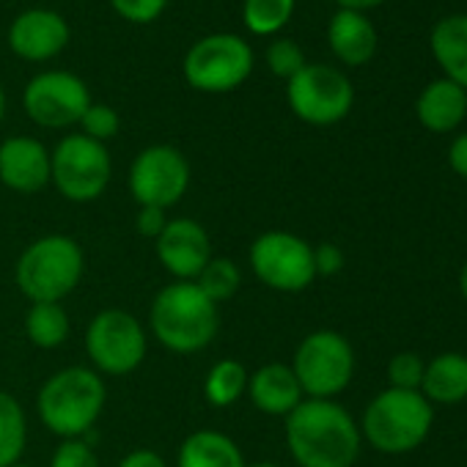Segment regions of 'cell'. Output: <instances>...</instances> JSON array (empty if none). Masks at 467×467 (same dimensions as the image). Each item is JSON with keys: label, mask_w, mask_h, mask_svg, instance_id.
<instances>
[{"label": "cell", "mask_w": 467, "mask_h": 467, "mask_svg": "<svg viewBox=\"0 0 467 467\" xmlns=\"http://www.w3.org/2000/svg\"><path fill=\"white\" fill-rule=\"evenodd\" d=\"M190 176V162L176 146L154 143L135 154L127 173V190L138 206H157L168 212L184 198Z\"/></svg>", "instance_id": "12"}, {"label": "cell", "mask_w": 467, "mask_h": 467, "mask_svg": "<svg viewBox=\"0 0 467 467\" xmlns=\"http://www.w3.org/2000/svg\"><path fill=\"white\" fill-rule=\"evenodd\" d=\"M459 289H462V297L467 300V262H464V267L459 273Z\"/></svg>", "instance_id": "38"}, {"label": "cell", "mask_w": 467, "mask_h": 467, "mask_svg": "<svg viewBox=\"0 0 467 467\" xmlns=\"http://www.w3.org/2000/svg\"><path fill=\"white\" fill-rule=\"evenodd\" d=\"M267 67L275 78L289 83L306 67V53L295 39H275L267 47Z\"/></svg>", "instance_id": "29"}, {"label": "cell", "mask_w": 467, "mask_h": 467, "mask_svg": "<svg viewBox=\"0 0 467 467\" xmlns=\"http://www.w3.org/2000/svg\"><path fill=\"white\" fill-rule=\"evenodd\" d=\"M251 273L259 284L281 295L306 292L317 281L314 270V245L292 231H265L251 243L248 251Z\"/></svg>", "instance_id": "10"}, {"label": "cell", "mask_w": 467, "mask_h": 467, "mask_svg": "<svg viewBox=\"0 0 467 467\" xmlns=\"http://www.w3.org/2000/svg\"><path fill=\"white\" fill-rule=\"evenodd\" d=\"M220 330V311L195 281H173L162 286L149 308V333L173 355H195L206 349Z\"/></svg>", "instance_id": "3"}, {"label": "cell", "mask_w": 467, "mask_h": 467, "mask_svg": "<svg viewBox=\"0 0 467 467\" xmlns=\"http://www.w3.org/2000/svg\"><path fill=\"white\" fill-rule=\"evenodd\" d=\"M0 184L20 195L42 192L50 184V149L31 135H12L0 143Z\"/></svg>", "instance_id": "16"}, {"label": "cell", "mask_w": 467, "mask_h": 467, "mask_svg": "<svg viewBox=\"0 0 467 467\" xmlns=\"http://www.w3.org/2000/svg\"><path fill=\"white\" fill-rule=\"evenodd\" d=\"M448 165L453 168V173L467 179V132L453 138V143L448 149Z\"/></svg>", "instance_id": "36"}, {"label": "cell", "mask_w": 467, "mask_h": 467, "mask_svg": "<svg viewBox=\"0 0 467 467\" xmlns=\"http://www.w3.org/2000/svg\"><path fill=\"white\" fill-rule=\"evenodd\" d=\"M195 286L212 303H217V306L228 303L231 297H237V292L243 289V270H240L237 262L228 259V256H212L209 265L195 278Z\"/></svg>", "instance_id": "26"}, {"label": "cell", "mask_w": 467, "mask_h": 467, "mask_svg": "<svg viewBox=\"0 0 467 467\" xmlns=\"http://www.w3.org/2000/svg\"><path fill=\"white\" fill-rule=\"evenodd\" d=\"M15 467H34V464H23V462H17Z\"/></svg>", "instance_id": "41"}, {"label": "cell", "mask_w": 467, "mask_h": 467, "mask_svg": "<svg viewBox=\"0 0 467 467\" xmlns=\"http://www.w3.org/2000/svg\"><path fill=\"white\" fill-rule=\"evenodd\" d=\"M245 453L234 437L217 429L187 434L176 451V467H245Z\"/></svg>", "instance_id": "20"}, {"label": "cell", "mask_w": 467, "mask_h": 467, "mask_svg": "<svg viewBox=\"0 0 467 467\" xmlns=\"http://www.w3.org/2000/svg\"><path fill=\"white\" fill-rule=\"evenodd\" d=\"M254 47L237 34L201 36L182 61V75L201 94H228L254 75Z\"/></svg>", "instance_id": "7"}, {"label": "cell", "mask_w": 467, "mask_h": 467, "mask_svg": "<svg viewBox=\"0 0 467 467\" xmlns=\"http://www.w3.org/2000/svg\"><path fill=\"white\" fill-rule=\"evenodd\" d=\"M338 9H349V12H368V9H377L382 6L385 0H336Z\"/></svg>", "instance_id": "37"}, {"label": "cell", "mask_w": 467, "mask_h": 467, "mask_svg": "<svg viewBox=\"0 0 467 467\" xmlns=\"http://www.w3.org/2000/svg\"><path fill=\"white\" fill-rule=\"evenodd\" d=\"M434 420V407L423 399L420 390H401V388H385L379 390L366 412L360 426V437L379 453H407L418 448Z\"/></svg>", "instance_id": "5"}, {"label": "cell", "mask_w": 467, "mask_h": 467, "mask_svg": "<svg viewBox=\"0 0 467 467\" xmlns=\"http://www.w3.org/2000/svg\"><path fill=\"white\" fill-rule=\"evenodd\" d=\"M344 251L333 243H319L314 245V270L317 278H333L344 270Z\"/></svg>", "instance_id": "33"}, {"label": "cell", "mask_w": 467, "mask_h": 467, "mask_svg": "<svg viewBox=\"0 0 467 467\" xmlns=\"http://www.w3.org/2000/svg\"><path fill=\"white\" fill-rule=\"evenodd\" d=\"M295 6L297 0H245L243 23L254 36H275L289 26Z\"/></svg>", "instance_id": "27"}, {"label": "cell", "mask_w": 467, "mask_h": 467, "mask_svg": "<svg viewBox=\"0 0 467 467\" xmlns=\"http://www.w3.org/2000/svg\"><path fill=\"white\" fill-rule=\"evenodd\" d=\"M286 102L300 121L311 127H333L349 116L355 88L341 69L327 64H306L286 83Z\"/></svg>", "instance_id": "11"}, {"label": "cell", "mask_w": 467, "mask_h": 467, "mask_svg": "<svg viewBox=\"0 0 467 467\" xmlns=\"http://www.w3.org/2000/svg\"><path fill=\"white\" fill-rule=\"evenodd\" d=\"M47 467H102V464L91 442H86L83 437H75V440H61L56 445Z\"/></svg>", "instance_id": "31"}, {"label": "cell", "mask_w": 467, "mask_h": 467, "mask_svg": "<svg viewBox=\"0 0 467 467\" xmlns=\"http://www.w3.org/2000/svg\"><path fill=\"white\" fill-rule=\"evenodd\" d=\"M4 116H6V91L0 86V124H4Z\"/></svg>", "instance_id": "39"}, {"label": "cell", "mask_w": 467, "mask_h": 467, "mask_svg": "<svg viewBox=\"0 0 467 467\" xmlns=\"http://www.w3.org/2000/svg\"><path fill=\"white\" fill-rule=\"evenodd\" d=\"M72 39L69 23L53 9H26L9 26V47L28 64L58 58Z\"/></svg>", "instance_id": "15"}, {"label": "cell", "mask_w": 467, "mask_h": 467, "mask_svg": "<svg viewBox=\"0 0 467 467\" xmlns=\"http://www.w3.org/2000/svg\"><path fill=\"white\" fill-rule=\"evenodd\" d=\"M83 347L99 377H127L149 355V330L124 308H102L86 327Z\"/></svg>", "instance_id": "6"}, {"label": "cell", "mask_w": 467, "mask_h": 467, "mask_svg": "<svg viewBox=\"0 0 467 467\" xmlns=\"http://www.w3.org/2000/svg\"><path fill=\"white\" fill-rule=\"evenodd\" d=\"M91 105V91L75 72L47 69L28 80L23 91V108L36 127L69 130L78 127L86 108Z\"/></svg>", "instance_id": "13"}, {"label": "cell", "mask_w": 467, "mask_h": 467, "mask_svg": "<svg viewBox=\"0 0 467 467\" xmlns=\"http://www.w3.org/2000/svg\"><path fill=\"white\" fill-rule=\"evenodd\" d=\"M113 179V160L105 143L83 132L64 135L50 151V184L69 203H91L105 195Z\"/></svg>", "instance_id": "8"}, {"label": "cell", "mask_w": 467, "mask_h": 467, "mask_svg": "<svg viewBox=\"0 0 467 467\" xmlns=\"http://www.w3.org/2000/svg\"><path fill=\"white\" fill-rule=\"evenodd\" d=\"M423 399L434 404H459L467 399V355L442 352L431 358L420 379Z\"/></svg>", "instance_id": "22"}, {"label": "cell", "mask_w": 467, "mask_h": 467, "mask_svg": "<svg viewBox=\"0 0 467 467\" xmlns=\"http://www.w3.org/2000/svg\"><path fill=\"white\" fill-rule=\"evenodd\" d=\"M245 396L259 412L273 418H286L306 399L289 363H265L256 371H251Z\"/></svg>", "instance_id": "17"}, {"label": "cell", "mask_w": 467, "mask_h": 467, "mask_svg": "<svg viewBox=\"0 0 467 467\" xmlns=\"http://www.w3.org/2000/svg\"><path fill=\"white\" fill-rule=\"evenodd\" d=\"M86 275V254L69 234H45L15 265V284L31 303H64Z\"/></svg>", "instance_id": "4"}, {"label": "cell", "mask_w": 467, "mask_h": 467, "mask_svg": "<svg viewBox=\"0 0 467 467\" xmlns=\"http://www.w3.org/2000/svg\"><path fill=\"white\" fill-rule=\"evenodd\" d=\"M415 116L429 132H453L467 116V91L445 78L431 80L415 102Z\"/></svg>", "instance_id": "19"}, {"label": "cell", "mask_w": 467, "mask_h": 467, "mask_svg": "<svg viewBox=\"0 0 467 467\" xmlns=\"http://www.w3.org/2000/svg\"><path fill=\"white\" fill-rule=\"evenodd\" d=\"M28 445V418L17 396L0 390V467L23 462Z\"/></svg>", "instance_id": "25"}, {"label": "cell", "mask_w": 467, "mask_h": 467, "mask_svg": "<svg viewBox=\"0 0 467 467\" xmlns=\"http://www.w3.org/2000/svg\"><path fill=\"white\" fill-rule=\"evenodd\" d=\"M289 456L300 467H352L360 456V426L333 399H303L284 418Z\"/></svg>", "instance_id": "1"}, {"label": "cell", "mask_w": 467, "mask_h": 467, "mask_svg": "<svg viewBox=\"0 0 467 467\" xmlns=\"http://www.w3.org/2000/svg\"><path fill=\"white\" fill-rule=\"evenodd\" d=\"M245 467H281L275 462H254V464H245Z\"/></svg>", "instance_id": "40"}, {"label": "cell", "mask_w": 467, "mask_h": 467, "mask_svg": "<svg viewBox=\"0 0 467 467\" xmlns=\"http://www.w3.org/2000/svg\"><path fill=\"white\" fill-rule=\"evenodd\" d=\"M72 333L64 303H31L26 314V336L36 349H58Z\"/></svg>", "instance_id": "24"}, {"label": "cell", "mask_w": 467, "mask_h": 467, "mask_svg": "<svg viewBox=\"0 0 467 467\" xmlns=\"http://www.w3.org/2000/svg\"><path fill=\"white\" fill-rule=\"evenodd\" d=\"M119 467H168V462L151 448H135L121 456Z\"/></svg>", "instance_id": "35"}, {"label": "cell", "mask_w": 467, "mask_h": 467, "mask_svg": "<svg viewBox=\"0 0 467 467\" xmlns=\"http://www.w3.org/2000/svg\"><path fill=\"white\" fill-rule=\"evenodd\" d=\"M108 385L91 366H67L50 374L36 393V415L58 440L86 437L102 418Z\"/></svg>", "instance_id": "2"}, {"label": "cell", "mask_w": 467, "mask_h": 467, "mask_svg": "<svg viewBox=\"0 0 467 467\" xmlns=\"http://www.w3.org/2000/svg\"><path fill=\"white\" fill-rule=\"evenodd\" d=\"M248 379H251V371L243 360L223 358V360L212 363L203 377V399L214 410H228L245 399Z\"/></svg>", "instance_id": "23"}, {"label": "cell", "mask_w": 467, "mask_h": 467, "mask_svg": "<svg viewBox=\"0 0 467 467\" xmlns=\"http://www.w3.org/2000/svg\"><path fill=\"white\" fill-rule=\"evenodd\" d=\"M429 47L445 80L467 91V15H448L437 20L429 36Z\"/></svg>", "instance_id": "21"}, {"label": "cell", "mask_w": 467, "mask_h": 467, "mask_svg": "<svg viewBox=\"0 0 467 467\" xmlns=\"http://www.w3.org/2000/svg\"><path fill=\"white\" fill-rule=\"evenodd\" d=\"M289 366L306 399H336L355 377V349L336 330H314L297 344Z\"/></svg>", "instance_id": "9"}, {"label": "cell", "mask_w": 467, "mask_h": 467, "mask_svg": "<svg viewBox=\"0 0 467 467\" xmlns=\"http://www.w3.org/2000/svg\"><path fill=\"white\" fill-rule=\"evenodd\" d=\"M168 212L165 209H157V206H138V214H135V231L146 240H157L160 234L165 231L168 225Z\"/></svg>", "instance_id": "34"}, {"label": "cell", "mask_w": 467, "mask_h": 467, "mask_svg": "<svg viewBox=\"0 0 467 467\" xmlns=\"http://www.w3.org/2000/svg\"><path fill=\"white\" fill-rule=\"evenodd\" d=\"M113 12L132 26H151L162 17L168 0H110Z\"/></svg>", "instance_id": "32"}, {"label": "cell", "mask_w": 467, "mask_h": 467, "mask_svg": "<svg viewBox=\"0 0 467 467\" xmlns=\"http://www.w3.org/2000/svg\"><path fill=\"white\" fill-rule=\"evenodd\" d=\"M423 358L418 352H399L390 358L388 363V379L390 388H401V390H420V379H423Z\"/></svg>", "instance_id": "30"}, {"label": "cell", "mask_w": 467, "mask_h": 467, "mask_svg": "<svg viewBox=\"0 0 467 467\" xmlns=\"http://www.w3.org/2000/svg\"><path fill=\"white\" fill-rule=\"evenodd\" d=\"M327 45L347 67H363L377 53V28L363 12L338 9L327 26Z\"/></svg>", "instance_id": "18"}, {"label": "cell", "mask_w": 467, "mask_h": 467, "mask_svg": "<svg viewBox=\"0 0 467 467\" xmlns=\"http://www.w3.org/2000/svg\"><path fill=\"white\" fill-rule=\"evenodd\" d=\"M154 254L173 281H195L212 259V240L192 217H171L154 240Z\"/></svg>", "instance_id": "14"}, {"label": "cell", "mask_w": 467, "mask_h": 467, "mask_svg": "<svg viewBox=\"0 0 467 467\" xmlns=\"http://www.w3.org/2000/svg\"><path fill=\"white\" fill-rule=\"evenodd\" d=\"M78 127H80V132H83L86 138H91V140H97V143H108L110 138L119 135L121 119H119V113H116L110 105L91 102V105L86 108V113H83V119H80Z\"/></svg>", "instance_id": "28"}]
</instances>
